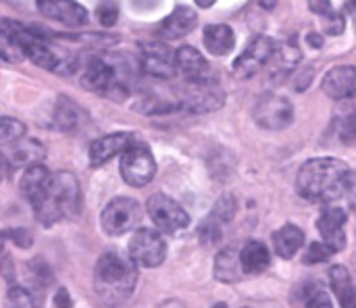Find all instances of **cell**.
<instances>
[{
    "instance_id": "cell-1",
    "label": "cell",
    "mask_w": 356,
    "mask_h": 308,
    "mask_svg": "<svg viewBox=\"0 0 356 308\" xmlns=\"http://www.w3.org/2000/svg\"><path fill=\"white\" fill-rule=\"evenodd\" d=\"M355 184L353 169L332 156L307 161L296 175V190L302 198L313 202H334L344 198Z\"/></svg>"
},
{
    "instance_id": "cell-2",
    "label": "cell",
    "mask_w": 356,
    "mask_h": 308,
    "mask_svg": "<svg viewBox=\"0 0 356 308\" xmlns=\"http://www.w3.org/2000/svg\"><path fill=\"white\" fill-rule=\"evenodd\" d=\"M35 219L50 227L60 221L73 219L81 211V188L73 173H48L38 192L29 198Z\"/></svg>"
},
{
    "instance_id": "cell-3",
    "label": "cell",
    "mask_w": 356,
    "mask_h": 308,
    "mask_svg": "<svg viewBox=\"0 0 356 308\" xmlns=\"http://www.w3.org/2000/svg\"><path fill=\"white\" fill-rule=\"evenodd\" d=\"M138 286V269L129 257L115 250L104 252L94 269V290L104 305L125 302Z\"/></svg>"
},
{
    "instance_id": "cell-4",
    "label": "cell",
    "mask_w": 356,
    "mask_h": 308,
    "mask_svg": "<svg viewBox=\"0 0 356 308\" xmlns=\"http://www.w3.org/2000/svg\"><path fill=\"white\" fill-rule=\"evenodd\" d=\"M146 211L161 234L179 236L190 227V215L167 194H152L146 202Z\"/></svg>"
},
{
    "instance_id": "cell-5",
    "label": "cell",
    "mask_w": 356,
    "mask_h": 308,
    "mask_svg": "<svg viewBox=\"0 0 356 308\" xmlns=\"http://www.w3.org/2000/svg\"><path fill=\"white\" fill-rule=\"evenodd\" d=\"M121 177L127 186L134 188H144L148 186L154 175H156V161L152 156V152L146 146L140 144H131L121 152Z\"/></svg>"
},
{
    "instance_id": "cell-6",
    "label": "cell",
    "mask_w": 356,
    "mask_h": 308,
    "mask_svg": "<svg viewBox=\"0 0 356 308\" xmlns=\"http://www.w3.org/2000/svg\"><path fill=\"white\" fill-rule=\"evenodd\" d=\"M129 259L136 267L154 269L167 259V242L161 232L150 227H140L129 240Z\"/></svg>"
},
{
    "instance_id": "cell-7",
    "label": "cell",
    "mask_w": 356,
    "mask_h": 308,
    "mask_svg": "<svg viewBox=\"0 0 356 308\" xmlns=\"http://www.w3.org/2000/svg\"><path fill=\"white\" fill-rule=\"evenodd\" d=\"M142 219V209L140 204L134 200V198H127V196H119V198H113L104 211H102V229L106 236H123L127 232H131Z\"/></svg>"
},
{
    "instance_id": "cell-8",
    "label": "cell",
    "mask_w": 356,
    "mask_h": 308,
    "mask_svg": "<svg viewBox=\"0 0 356 308\" xmlns=\"http://www.w3.org/2000/svg\"><path fill=\"white\" fill-rule=\"evenodd\" d=\"M294 119V106L292 102L275 92H267L259 98L254 106V121L263 129L269 131H280L292 125Z\"/></svg>"
},
{
    "instance_id": "cell-9",
    "label": "cell",
    "mask_w": 356,
    "mask_h": 308,
    "mask_svg": "<svg viewBox=\"0 0 356 308\" xmlns=\"http://www.w3.org/2000/svg\"><path fill=\"white\" fill-rule=\"evenodd\" d=\"M184 108L190 113H213L225 104V92L217 86V81L204 77L190 81L184 98Z\"/></svg>"
},
{
    "instance_id": "cell-10",
    "label": "cell",
    "mask_w": 356,
    "mask_h": 308,
    "mask_svg": "<svg viewBox=\"0 0 356 308\" xmlns=\"http://www.w3.org/2000/svg\"><path fill=\"white\" fill-rule=\"evenodd\" d=\"M140 65L144 73L161 79H169L177 71L175 52L163 42H144L140 46Z\"/></svg>"
},
{
    "instance_id": "cell-11",
    "label": "cell",
    "mask_w": 356,
    "mask_h": 308,
    "mask_svg": "<svg viewBox=\"0 0 356 308\" xmlns=\"http://www.w3.org/2000/svg\"><path fill=\"white\" fill-rule=\"evenodd\" d=\"M273 48H275V42L269 35L254 38L246 46V50L234 60V75L242 77V79L252 77L257 71H261L269 63V58L273 54Z\"/></svg>"
},
{
    "instance_id": "cell-12",
    "label": "cell",
    "mask_w": 356,
    "mask_h": 308,
    "mask_svg": "<svg viewBox=\"0 0 356 308\" xmlns=\"http://www.w3.org/2000/svg\"><path fill=\"white\" fill-rule=\"evenodd\" d=\"M236 211H238V204H236V198L232 194H225L217 200L215 209L211 211V215L207 217V221L202 223L200 227V242L207 244V246H213L221 240L223 232L227 229V225L234 221L236 217Z\"/></svg>"
},
{
    "instance_id": "cell-13",
    "label": "cell",
    "mask_w": 356,
    "mask_h": 308,
    "mask_svg": "<svg viewBox=\"0 0 356 308\" xmlns=\"http://www.w3.org/2000/svg\"><path fill=\"white\" fill-rule=\"evenodd\" d=\"M346 223L348 213L342 206H327L317 221V229L323 236V244L330 246L334 252L346 248Z\"/></svg>"
},
{
    "instance_id": "cell-14",
    "label": "cell",
    "mask_w": 356,
    "mask_h": 308,
    "mask_svg": "<svg viewBox=\"0 0 356 308\" xmlns=\"http://www.w3.org/2000/svg\"><path fill=\"white\" fill-rule=\"evenodd\" d=\"M38 8L46 19H52L67 27L86 25L90 19L88 10L75 0H46V2H38Z\"/></svg>"
},
{
    "instance_id": "cell-15",
    "label": "cell",
    "mask_w": 356,
    "mask_h": 308,
    "mask_svg": "<svg viewBox=\"0 0 356 308\" xmlns=\"http://www.w3.org/2000/svg\"><path fill=\"white\" fill-rule=\"evenodd\" d=\"M81 86L86 90H92V92H98V94H108L119 88L117 83V71L111 63L102 60V58H92L83 73H81Z\"/></svg>"
},
{
    "instance_id": "cell-16",
    "label": "cell",
    "mask_w": 356,
    "mask_h": 308,
    "mask_svg": "<svg viewBox=\"0 0 356 308\" xmlns=\"http://www.w3.org/2000/svg\"><path fill=\"white\" fill-rule=\"evenodd\" d=\"M134 144V136L131 133H108V136H102L98 140H94L90 144V152H88V159H90V165L92 167H100L104 163H108L111 159H115L117 154H121L127 146Z\"/></svg>"
},
{
    "instance_id": "cell-17",
    "label": "cell",
    "mask_w": 356,
    "mask_h": 308,
    "mask_svg": "<svg viewBox=\"0 0 356 308\" xmlns=\"http://www.w3.org/2000/svg\"><path fill=\"white\" fill-rule=\"evenodd\" d=\"M356 73L353 65L334 67L323 77V92L334 100H346L355 94Z\"/></svg>"
},
{
    "instance_id": "cell-18",
    "label": "cell",
    "mask_w": 356,
    "mask_h": 308,
    "mask_svg": "<svg viewBox=\"0 0 356 308\" xmlns=\"http://www.w3.org/2000/svg\"><path fill=\"white\" fill-rule=\"evenodd\" d=\"M196 25H198L196 10L179 4V6H175V10L167 19H163L161 27H159V35H163L167 40H177V38H184L190 31H194Z\"/></svg>"
},
{
    "instance_id": "cell-19",
    "label": "cell",
    "mask_w": 356,
    "mask_h": 308,
    "mask_svg": "<svg viewBox=\"0 0 356 308\" xmlns=\"http://www.w3.org/2000/svg\"><path fill=\"white\" fill-rule=\"evenodd\" d=\"M8 152H2L8 161L10 167H29L33 163H42L44 159V144H40L38 140H31V138H19L15 142L8 144Z\"/></svg>"
},
{
    "instance_id": "cell-20",
    "label": "cell",
    "mask_w": 356,
    "mask_h": 308,
    "mask_svg": "<svg viewBox=\"0 0 356 308\" xmlns=\"http://www.w3.org/2000/svg\"><path fill=\"white\" fill-rule=\"evenodd\" d=\"M175 69L190 81L209 77V63L194 46H181L175 50Z\"/></svg>"
},
{
    "instance_id": "cell-21",
    "label": "cell",
    "mask_w": 356,
    "mask_h": 308,
    "mask_svg": "<svg viewBox=\"0 0 356 308\" xmlns=\"http://www.w3.org/2000/svg\"><path fill=\"white\" fill-rule=\"evenodd\" d=\"M240 265L244 275H261L271 265V252L263 242L250 240L240 248Z\"/></svg>"
},
{
    "instance_id": "cell-22",
    "label": "cell",
    "mask_w": 356,
    "mask_h": 308,
    "mask_svg": "<svg viewBox=\"0 0 356 308\" xmlns=\"http://www.w3.org/2000/svg\"><path fill=\"white\" fill-rule=\"evenodd\" d=\"M215 279L223 284H236L244 277L242 265H240V248L238 246H225L217 259H215Z\"/></svg>"
},
{
    "instance_id": "cell-23",
    "label": "cell",
    "mask_w": 356,
    "mask_h": 308,
    "mask_svg": "<svg viewBox=\"0 0 356 308\" xmlns=\"http://www.w3.org/2000/svg\"><path fill=\"white\" fill-rule=\"evenodd\" d=\"M202 42L207 46V52H211L215 56H225L227 52L234 50L236 35H234V29L229 25H225V23H213V25H207Z\"/></svg>"
},
{
    "instance_id": "cell-24",
    "label": "cell",
    "mask_w": 356,
    "mask_h": 308,
    "mask_svg": "<svg viewBox=\"0 0 356 308\" xmlns=\"http://www.w3.org/2000/svg\"><path fill=\"white\" fill-rule=\"evenodd\" d=\"M271 240H273V250L277 252L280 259H292L305 246L302 229L292 225V223H288V225L280 227L277 232H273Z\"/></svg>"
},
{
    "instance_id": "cell-25",
    "label": "cell",
    "mask_w": 356,
    "mask_h": 308,
    "mask_svg": "<svg viewBox=\"0 0 356 308\" xmlns=\"http://www.w3.org/2000/svg\"><path fill=\"white\" fill-rule=\"evenodd\" d=\"M52 125H54V129H58V131H63V133H71V131H75V129H79V125H81V121H83V113H81V108L75 104V102H71L69 98H65V96H60L58 100H56V104H54V115H52Z\"/></svg>"
},
{
    "instance_id": "cell-26",
    "label": "cell",
    "mask_w": 356,
    "mask_h": 308,
    "mask_svg": "<svg viewBox=\"0 0 356 308\" xmlns=\"http://www.w3.org/2000/svg\"><path fill=\"white\" fill-rule=\"evenodd\" d=\"M330 282L334 288V294L338 296L342 308H355L356 305V292L353 277L348 273V269L344 265H336L330 269Z\"/></svg>"
},
{
    "instance_id": "cell-27",
    "label": "cell",
    "mask_w": 356,
    "mask_h": 308,
    "mask_svg": "<svg viewBox=\"0 0 356 308\" xmlns=\"http://www.w3.org/2000/svg\"><path fill=\"white\" fill-rule=\"evenodd\" d=\"M25 267H27L25 271H27V277H29V286H25V288H29V290H33L35 294L42 296V292L54 282L50 267L42 259H33Z\"/></svg>"
},
{
    "instance_id": "cell-28",
    "label": "cell",
    "mask_w": 356,
    "mask_h": 308,
    "mask_svg": "<svg viewBox=\"0 0 356 308\" xmlns=\"http://www.w3.org/2000/svg\"><path fill=\"white\" fill-rule=\"evenodd\" d=\"M4 308H42V296L25 286L13 284L6 292Z\"/></svg>"
},
{
    "instance_id": "cell-29",
    "label": "cell",
    "mask_w": 356,
    "mask_h": 308,
    "mask_svg": "<svg viewBox=\"0 0 356 308\" xmlns=\"http://www.w3.org/2000/svg\"><path fill=\"white\" fill-rule=\"evenodd\" d=\"M300 50L294 42H275V48H273V54H271V63H275L277 67L282 69H292L298 60H300Z\"/></svg>"
},
{
    "instance_id": "cell-30",
    "label": "cell",
    "mask_w": 356,
    "mask_h": 308,
    "mask_svg": "<svg viewBox=\"0 0 356 308\" xmlns=\"http://www.w3.org/2000/svg\"><path fill=\"white\" fill-rule=\"evenodd\" d=\"M25 123H21L15 117H2L0 115V146H8L10 142L25 136Z\"/></svg>"
},
{
    "instance_id": "cell-31",
    "label": "cell",
    "mask_w": 356,
    "mask_h": 308,
    "mask_svg": "<svg viewBox=\"0 0 356 308\" xmlns=\"http://www.w3.org/2000/svg\"><path fill=\"white\" fill-rule=\"evenodd\" d=\"M96 19L104 25V27H113L119 19V6L113 0H102L96 8Z\"/></svg>"
},
{
    "instance_id": "cell-32",
    "label": "cell",
    "mask_w": 356,
    "mask_h": 308,
    "mask_svg": "<svg viewBox=\"0 0 356 308\" xmlns=\"http://www.w3.org/2000/svg\"><path fill=\"white\" fill-rule=\"evenodd\" d=\"M334 254H336V252H334L330 246H325V244H321V242H313V244L309 246L307 254H305V263H309V265L325 263V261H330Z\"/></svg>"
},
{
    "instance_id": "cell-33",
    "label": "cell",
    "mask_w": 356,
    "mask_h": 308,
    "mask_svg": "<svg viewBox=\"0 0 356 308\" xmlns=\"http://www.w3.org/2000/svg\"><path fill=\"white\" fill-rule=\"evenodd\" d=\"M307 308H334V305L321 288H315L307 296Z\"/></svg>"
},
{
    "instance_id": "cell-34",
    "label": "cell",
    "mask_w": 356,
    "mask_h": 308,
    "mask_svg": "<svg viewBox=\"0 0 356 308\" xmlns=\"http://www.w3.org/2000/svg\"><path fill=\"white\" fill-rule=\"evenodd\" d=\"M323 19H325V31H327L330 35H340V33L344 31V17H342L340 13L332 10V13L325 15Z\"/></svg>"
},
{
    "instance_id": "cell-35",
    "label": "cell",
    "mask_w": 356,
    "mask_h": 308,
    "mask_svg": "<svg viewBox=\"0 0 356 308\" xmlns=\"http://www.w3.org/2000/svg\"><path fill=\"white\" fill-rule=\"evenodd\" d=\"M309 8L315 15H321V17H325V15H330L334 10L332 8V0H309Z\"/></svg>"
},
{
    "instance_id": "cell-36",
    "label": "cell",
    "mask_w": 356,
    "mask_h": 308,
    "mask_svg": "<svg viewBox=\"0 0 356 308\" xmlns=\"http://www.w3.org/2000/svg\"><path fill=\"white\" fill-rule=\"evenodd\" d=\"M54 308H73V300L67 292V288H58L54 294Z\"/></svg>"
},
{
    "instance_id": "cell-37",
    "label": "cell",
    "mask_w": 356,
    "mask_h": 308,
    "mask_svg": "<svg viewBox=\"0 0 356 308\" xmlns=\"http://www.w3.org/2000/svg\"><path fill=\"white\" fill-rule=\"evenodd\" d=\"M311 81H313V69L309 67V69H307V71H302V73H300V77L294 81V86H296V92H302V90H307Z\"/></svg>"
},
{
    "instance_id": "cell-38",
    "label": "cell",
    "mask_w": 356,
    "mask_h": 308,
    "mask_svg": "<svg viewBox=\"0 0 356 308\" xmlns=\"http://www.w3.org/2000/svg\"><path fill=\"white\" fill-rule=\"evenodd\" d=\"M10 171H13V167L8 165V161H6V156L0 152V181H4L8 175H10Z\"/></svg>"
},
{
    "instance_id": "cell-39",
    "label": "cell",
    "mask_w": 356,
    "mask_h": 308,
    "mask_svg": "<svg viewBox=\"0 0 356 308\" xmlns=\"http://www.w3.org/2000/svg\"><path fill=\"white\" fill-rule=\"evenodd\" d=\"M307 40H309L315 48H321V46H323V40H321V38H317V33H309V35H307Z\"/></svg>"
},
{
    "instance_id": "cell-40",
    "label": "cell",
    "mask_w": 356,
    "mask_h": 308,
    "mask_svg": "<svg viewBox=\"0 0 356 308\" xmlns=\"http://www.w3.org/2000/svg\"><path fill=\"white\" fill-rule=\"evenodd\" d=\"M159 308H186L179 300H167V302H163Z\"/></svg>"
},
{
    "instance_id": "cell-41",
    "label": "cell",
    "mask_w": 356,
    "mask_h": 308,
    "mask_svg": "<svg viewBox=\"0 0 356 308\" xmlns=\"http://www.w3.org/2000/svg\"><path fill=\"white\" fill-rule=\"evenodd\" d=\"M194 2H196L198 6H202V8H209V6H213L217 0H194Z\"/></svg>"
},
{
    "instance_id": "cell-42",
    "label": "cell",
    "mask_w": 356,
    "mask_h": 308,
    "mask_svg": "<svg viewBox=\"0 0 356 308\" xmlns=\"http://www.w3.org/2000/svg\"><path fill=\"white\" fill-rule=\"evenodd\" d=\"M277 4V0H261V6L263 8H273Z\"/></svg>"
},
{
    "instance_id": "cell-43",
    "label": "cell",
    "mask_w": 356,
    "mask_h": 308,
    "mask_svg": "<svg viewBox=\"0 0 356 308\" xmlns=\"http://www.w3.org/2000/svg\"><path fill=\"white\" fill-rule=\"evenodd\" d=\"M211 308H229V307H227V305H225V302H217V305H215V307H211Z\"/></svg>"
},
{
    "instance_id": "cell-44",
    "label": "cell",
    "mask_w": 356,
    "mask_h": 308,
    "mask_svg": "<svg viewBox=\"0 0 356 308\" xmlns=\"http://www.w3.org/2000/svg\"><path fill=\"white\" fill-rule=\"evenodd\" d=\"M38 2H46V0H38Z\"/></svg>"
}]
</instances>
